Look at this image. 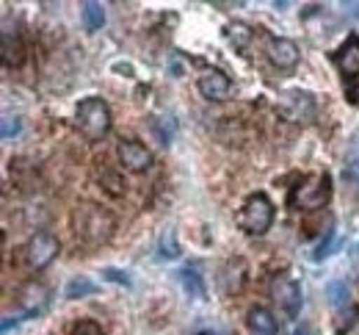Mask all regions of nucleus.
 <instances>
[{
	"instance_id": "22",
	"label": "nucleus",
	"mask_w": 359,
	"mask_h": 335,
	"mask_svg": "<svg viewBox=\"0 0 359 335\" xmlns=\"http://www.w3.org/2000/svg\"><path fill=\"white\" fill-rule=\"evenodd\" d=\"M72 335H102V330H100L94 322H81V324L72 330Z\"/></svg>"
},
{
	"instance_id": "11",
	"label": "nucleus",
	"mask_w": 359,
	"mask_h": 335,
	"mask_svg": "<svg viewBox=\"0 0 359 335\" xmlns=\"http://www.w3.org/2000/svg\"><path fill=\"white\" fill-rule=\"evenodd\" d=\"M249 327L257 335H276V319L266 308H252L249 310Z\"/></svg>"
},
{
	"instance_id": "7",
	"label": "nucleus",
	"mask_w": 359,
	"mask_h": 335,
	"mask_svg": "<svg viewBox=\"0 0 359 335\" xmlns=\"http://www.w3.org/2000/svg\"><path fill=\"white\" fill-rule=\"evenodd\" d=\"M266 50H269L271 64L279 67V70H293L299 64V48H296V42H290L285 37H269Z\"/></svg>"
},
{
	"instance_id": "18",
	"label": "nucleus",
	"mask_w": 359,
	"mask_h": 335,
	"mask_svg": "<svg viewBox=\"0 0 359 335\" xmlns=\"http://www.w3.org/2000/svg\"><path fill=\"white\" fill-rule=\"evenodd\" d=\"M180 255V247L177 239H175V230H166L161 236V258H177Z\"/></svg>"
},
{
	"instance_id": "17",
	"label": "nucleus",
	"mask_w": 359,
	"mask_h": 335,
	"mask_svg": "<svg viewBox=\"0 0 359 335\" xmlns=\"http://www.w3.org/2000/svg\"><path fill=\"white\" fill-rule=\"evenodd\" d=\"M329 302L337 308V310H343V308H348L351 305V296H348V286L346 283H332L329 286Z\"/></svg>"
},
{
	"instance_id": "8",
	"label": "nucleus",
	"mask_w": 359,
	"mask_h": 335,
	"mask_svg": "<svg viewBox=\"0 0 359 335\" xmlns=\"http://www.w3.org/2000/svg\"><path fill=\"white\" fill-rule=\"evenodd\" d=\"M119 161L130 172H144L152 164V152L141 142H122L119 144Z\"/></svg>"
},
{
	"instance_id": "6",
	"label": "nucleus",
	"mask_w": 359,
	"mask_h": 335,
	"mask_svg": "<svg viewBox=\"0 0 359 335\" xmlns=\"http://www.w3.org/2000/svg\"><path fill=\"white\" fill-rule=\"evenodd\" d=\"M58 255V239L50 233H36L28 241V266L31 269H45L47 263Z\"/></svg>"
},
{
	"instance_id": "21",
	"label": "nucleus",
	"mask_w": 359,
	"mask_h": 335,
	"mask_svg": "<svg viewBox=\"0 0 359 335\" xmlns=\"http://www.w3.org/2000/svg\"><path fill=\"white\" fill-rule=\"evenodd\" d=\"M102 277L111 280V283H119V286H130L128 272H119V269H102Z\"/></svg>"
},
{
	"instance_id": "20",
	"label": "nucleus",
	"mask_w": 359,
	"mask_h": 335,
	"mask_svg": "<svg viewBox=\"0 0 359 335\" xmlns=\"http://www.w3.org/2000/svg\"><path fill=\"white\" fill-rule=\"evenodd\" d=\"M20 128H22V122H20L17 117H6V119H3V131H0V133H3V139L8 142L11 136H17V133H20Z\"/></svg>"
},
{
	"instance_id": "12",
	"label": "nucleus",
	"mask_w": 359,
	"mask_h": 335,
	"mask_svg": "<svg viewBox=\"0 0 359 335\" xmlns=\"http://www.w3.org/2000/svg\"><path fill=\"white\" fill-rule=\"evenodd\" d=\"M20 61H22V42L11 37V31H3V64L17 67Z\"/></svg>"
},
{
	"instance_id": "19",
	"label": "nucleus",
	"mask_w": 359,
	"mask_h": 335,
	"mask_svg": "<svg viewBox=\"0 0 359 335\" xmlns=\"http://www.w3.org/2000/svg\"><path fill=\"white\" fill-rule=\"evenodd\" d=\"M226 34H229V39H232L238 48H246V42H249V37H252V31H249L246 25H241V22L229 25V28H226Z\"/></svg>"
},
{
	"instance_id": "14",
	"label": "nucleus",
	"mask_w": 359,
	"mask_h": 335,
	"mask_svg": "<svg viewBox=\"0 0 359 335\" xmlns=\"http://www.w3.org/2000/svg\"><path fill=\"white\" fill-rule=\"evenodd\" d=\"M180 280H182V286H185V291H188L191 296L205 299V286H202V277H199V272H196L194 266H185V269L180 272Z\"/></svg>"
},
{
	"instance_id": "5",
	"label": "nucleus",
	"mask_w": 359,
	"mask_h": 335,
	"mask_svg": "<svg viewBox=\"0 0 359 335\" xmlns=\"http://www.w3.org/2000/svg\"><path fill=\"white\" fill-rule=\"evenodd\" d=\"M271 296L276 299V305H279L290 319L299 316V310H302V288H299L296 280H290V277H276V280L271 283Z\"/></svg>"
},
{
	"instance_id": "13",
	"label": "nucleus",
	"mask_w": 359,
	"mask_h": 335,
	"mask_svg": "<svg viewBox=\"0 0 359 335\" xmlns=\"http://www.w3.org/2000/svg\"><path fill=\"white\" fill-rule=\"evenodd\" d=\"M47 302V288L45 286H36V283H31V286H25L22 291V305L28 308V313H34V310H42Z\"/></svg>"
},
{
	"instance_id": "23",
	"label": "nucleus",
	"mask_w": 359,
	"mask_h": 335,
	"mask_svg": "<svg viewBox=\"0 0 359 335\" xmlns=\"http://www.w3.org/2000/svg\"><path fill=\"white\" fill-rule=\"evenodd\" d=\"M348 97H351V103H357L359 105V81H354V84L348 86Z\"/></svg>"
},
{
	"instance_id": "10",
	"label": "nucleus",
	"mask_w": 359,
	"mask_h": 335,
	"mask_svg": "<svg viewBox=\"0 0 359 335\" xmlns=\"http://www.w3.org/2000/svg\"><path fill=\"white\" fill-rule=\"evenodd\" d=\"M334 61H337V67H340L343 78L354 81V78L359 75V37H351V39H348L343 48L337 50Z\"/></svg>"
},
{
	"instance_id": "9",
	"label": "nucleus",
	"mask_w": 359,
	"mask_h": 335,
	"mask_svg": "<svg viewBox=\"0 0 359 335\" xmlns=\"http://www.w3.org/2000/svg\"><path fill=\"white\" fill-rule=\"evenodd\" d=\"M229 89H232V84H229V78H226L222 70H208L199 78V92H202V97H208V100H224L229 95Z\"/></svg>"
},
{
	"instance_id": "16",
	"label": "nucleus",
	"mask_w": 359,
	"mask_h": 335,
	"mask_svg": "<svg viewBox=\"0 0 359 335\" xmlns=\"http://www.w3.org/2000/svg\"><path fill=\"white\" fill-rule=\"evenodd\" d=\"M97 286L91 283L89 277H75V280H69V286H67V299H78V296H89L94 294Z\"/></svg>"
},
{
	"instance_id": "3",
	"label": "nucleus",
	"mask_w": 359,
	"mask_h": 335,
	"mask_svg": "<svg viewBox=\"0 0 359 335\" xmlns=\"http://www.w3.org/2000/svg\"><path fill=\"white\" fill-rule=\"evenodd\" d=\"M332 197V178L323 175H310L290 192V205L293 208H323Z\"/></svg>"
},
{
	"instance_id": "4",
	"label": "nucleus",
	"mask_w": 359,
	"mask_h": 335,
	"mask_svg": "<svg viewBox=\"0 0 359 335\" xmlns=\"http://www.w3.org/2000/svg\"><path fill=\"white\" fill-rule=\"evenodd\" d=\"M75 222H78V233L91 244H102V241L111 239V230H114V216L97 205H83L78 214H75Z\"/></svg>"
},
{
	"instance_id": "1",
	"label": "nucleus",
	"mask_w": 359,
	"mask_h": 335,
	"mask_svg": "<svg viewBox=\"0 0 359 335\" xmlns=\"http://www.w3.org/2000/svg\"><path fill=\"white\" fill-rule=\"evenodd\" d=\"M78 128L91 142L102 139L111 131V111H108V105L100 97L81 100V105H78Z\"/></svg>"
},
{
	"instance_id": "24",
	"label": "nucleus",
	"mask_w": 359,
	"mask_h": 335,
	"mask_svg": "<svg viewBox=\"0 0 359 335\" xmlns=\"http://www.w3.org/2000/svg\"><path fill=\"white\" fill-rule=\"evenodd\" d=\"M202 335H213V333H202Z\"/></svg>"
},
{
	"instance_id": "15",
	"label": "nucleus",
	"mask_w": 359,
	"mask_h": 335,
	"mask_svg": "<svg viewBox=\"0 0 359 335\" xmlns=\"http://www.w3.org/2000/svg\"><path fill=\"white\" fill-rule=\"evenodd\" d=\"M102 22H105V11H102V3H83V25L89 28V31H100L102 28Z\"/></svg>"
},
{
	"instance_id": "2",
	"label": "nucleus",
	"mask_w": 359,
	"mask_h": 335,
	"mask_svg": "<svg viewBox=\"0 0 359 335\" xmlns=\"http://www.w3.org/2000/svg\"><path fill=\"white\" fill-rule=\"evenodd\" d=\"M271 222H273V205L266 194H252L238 214V225L252 236H263Z\"/></svg>"
}]
</instances>
